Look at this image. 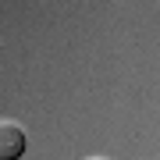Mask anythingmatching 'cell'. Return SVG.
Returning a JSON list of instances; mask_svg holds the SVG:
<instances>
[{"label": "cell", "mask_w": 160, "mask_h": 160, "mask_svg": "<svg viewBox=\"0 0 160 160\" xmlns=\"http://www.w3.org/2000/svg\"><path fill=\"white\" fill-rule=\"evenodd\" d=\"M25 153V132L14 121H0V160H18Z\"/></svg>", "instance_id": "obj_1"}, {"label": "cell", "mask_w": 160, "mask_h": 160, "mask_svg": "<svg viewBox=\"0 0 160 160\" xmlns=\"http://www.w3.org/2000/svg\"><path fill=\"white\" fill-rule=\"evenodd\" d=\"M89 160H103V157H89Z\"/></svg>", "instance_id": "obj_2"}]
</instances>
